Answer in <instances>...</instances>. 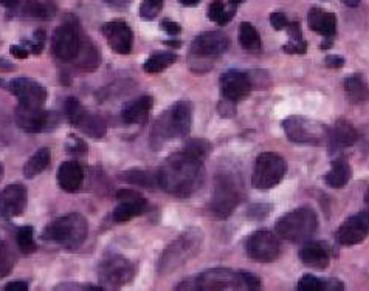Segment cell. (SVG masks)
<instances>
[{
  "mask_svg": "<svg viewBox=\"0 0 369 291\" xmlns=\"http://www.w3.org/2000/svg\"><path fill=\"white\" fill-rule=\"evenodd\" d=\"M345 93L352 104L369 101V84L361 75L349 76L345 79Z\"/></svg>",
  "mask_w": 369,
  "mask_h": 291,
  "instance_id": "cell-28",
  "label": "cell"
},
{
  "mask_svg": "<svg viewBox=\"0 0 369 291\" xmlns=\"http://www.w3.org/2000/svg\"><path fill=\"white\" fill-rule=\"evenodd\" d=\"M82 36L76 21H66L55 30L52 48L55 56L62 62H72L79 53Z\"/></svg>",
  "mask_w": 369,
  "mask_h": 291,
  "instance_id": "cell-12",
  "label": "cell"
},
{
  "mask_svg": "<svg viewBox=\"0 0 369 291\" xmlns=\"http://www.w3.org/2000/svg\"><path fill=\"white\" fill-rule=\"evenodd\" d=\"M10 53L15 57H17V59H27L30 51L25 47H22V45H11Z\"/></svg>",
  "mask_w": 369,
  "mask_h": 291,
  "instance_id": "cell-46",
  "label": "cell"
},
{
  "mask_svg": "<svg viewBox=\"0 0 369 291\" xmlns=\"http://www.w3.org/2000/svg\"><path fill=\"white\" fill-rule=\"evenodd\" d=\"M193 122V106L188 101H179L158 116L152 129L151 143L154 149H160L163 143L174 138L187 137Z\"/></svg>",
  "mask_w": 369,
  "mask_h": 291,
  "instance_id": "cell-2",
  "label": "cell"
},
{
  "mask_svg": "<svg viewBox=\"0 0 369 291\" xmlns=\"http://www.w3.org/2000/svg\"><path fill=\"white\" fill-rule=\"evenodd\" d=\"M359 141H360V146H361V151H363L366 155H369V124L365 126L363 129V133H359Z\"/></svg>",
  "mask_w": 369,
  "mask_h": 291,
  "instance_id": "cell-47",
  "label": "cell"
},
{
  "mask_svg": "<svg viewBox=\"0 0 369 291\" xmlns=\"http://www.w3.org/2000/svg\"><path fill=\"white\" fill-rule=\"evenodd\" d=\"M213 151V146L209 141L207 140H200V138H196V140H189L187 144L183 147V152L191 155V157H194L197 160H207L209 157V153Z\"/></svg>",
  "mask_w": 369,
  "mask_h": 291,
  "instance_id": "cell-37",
  "label": "cell"
},
{
  "mask_svg": "<svg viewBox=\"0 0 369 291\" xmlns=\"http://www.w3.org/2000/svg\"><path fill=\"white\" fill-rule=\"evenodd\" d=\"M238 41L240 47L245 50H259L261 48V36L250 22H243L239 25Z\"/></svg>",
  "mask_w": 369,
  "mask_h": 291,
  "instance_id": "cell-35",
  "label": "cell"
},
{
  "mask_svg": "<svg viewBox=\"0 0 369 291\" xmlns=\"http://www.w3.org/2000/svg\"><path fill=\"white\" fill-rule=\"evenodd\" d=\"M16 241H17V247L25 254H31L36 251V242H35V236H33V228L31 226H22L19 228L17 234H16Z\"/></svg>",
  "mask_w": 369,
  "mask_h": 291,
  "instance_id": "cell-38",
  "label": "cell"
},
{
  "mask_svg": "<svg viewBox=\"0 0 369 291\" xmlns=\"http://www.w3.org/2000/svg\"><path fill=\"white\" fill-rule=\"evenodd\" d=\"M369 236V212H359L340 225L337 231V241L345 247H352L365 241Z\"/></svg>",
  "mask_w": 369,
  "mask_h": 291,
  "instance_id": "cell-17",
  "label": "cell"
},
{
  "mask_svg": "<svg viewBox=\"0 0 369 291\" xmlns=\"http://www.w3.org/2000/svg\"><path fill=\"white\" fill-rule=\"evenodd\" d=\"M284 132L292 143L321 146L328 143L329 127L323 122L304 118V116H289L283 121Z\"/></svg>",
  "mask_w": 369,
  "mask_h": 291,
  "instance_id": "cell-8",
  "label": "cell"
},
{
  "mask_svg": "<svg viewBox=\"0 0 369 291\" xmlns=\"http://www.w3.org/2000/svg\"><path fill=\"white\" fill-rule=\"evenodd\" d=\"M287 35H289V44L284 45V51L289 55H306L308 51V42L304 41L301 25L298 22L287 24Z\"/></svg>",
  "mask_w": 369,
  "mask_h": 291,
  "instance_id": "cell-33",
  "label": "cell"
},
{
  "mask_svg": "<svg viewBox=\"0 0 369 291\" xmlns=\"http://www.w3.org/2000/svg\"><path fill=\"white\" fill-rule=\"evenodd\" d=\"M160 28L163 31H167L168 35L171 36H177V35H180V31H182V27L177 22H173V21H163L160 24Z\"/></svg>",
  "mask_w": 369,
  "mask_h": 291,
  "instance_id": "cell-45",
  "label": "cell"
},
{
  "mask_svg": "<svg viewBox=\"0 0 369 291\" xmlns=\"http://www.w3.org/2000/svg\"><path fill=\"white\" fill-rule=\"evenodd\" d=\"M281 242L270 231H256L247 238V256L254 262L270 263L281 256Z\"/></svg>",
  "mask_w": 369,
  "mask_h": 291,
  "instance_id": "cell-14",
  "label": "cell"
},
{
  "mask_svg": "<svg viewBox=\"0 0 369 291\" xmlns=\"http://www.w3.org/2000/svg\"><path fill=\"white\" fill-rule=\"evenodd\" d=\"M219 113L224 116V118H231V116L236 113V107H234L233 101H228L224 98V101H220L218 104Z\"/></svg>",
  "mask_w": 369,
  "mask_h": 291,
  "instance_id": "cell-44",
  "label": "cell"
},
{
  "mask_svg": "<svg viewBox=\"0 0 369 291\" xmlns=\"http://www.w3.org/2000/svg\"><path fill=\"white\" fill-rule=\"evenodd\" d=\"M326 183L334 187V189H341L348 185L349 180H351V166H349L348 161L345 158H339L332 161V167L326 173Z\"/></svg>",
  "mask_w": 369,
  "mask_h": 291,
  "instance_id": "cell-29",
  "label": "cell"
},
{
  "mask_svg": "<svg viewBox=\"0 0 369 291\" xmlns=\"http://www.w3.org/2000/svg\"><path fill=\"white\" fill-rule=\"evenodd\" d=\"M164 44H167V45H169V47H182V42H179V41H168V42H164Z\"/></svg>",
  "mask_w": 369,
  "mask_h": 291,
  "instance_id": "cell-54",
  "label": "cell"
},
{
  "mask_svg": "<svg viewBox=\"0 0 369 291\" xmlns=\"http://www.w3.org/2000/svg\"><path fill=\"white\" fill-rule=\"evenodd\" d=\"M236 11L238 6H233L230 3L225 5L224 0H213L208 10V17L211 22L224 27L228 22H231V19L236 15Z\"/></svg>",
  "mask_w": 369,
  "mask_h": 291,
  "instance_id": "cell-32",
  "label": "cell"
},
{
  "mask_svg": "<svg viewBox=\"0 0 369 291\" xmlns=\"http://www.w3.org/2000/svg\"><path fill=\"white\" fill-rule=\"evenodd\" d=\"M365 202H366V205L369 206V187H368V191H366V194H365Z\"/></svg>",
  "mask_w": 369,
  "mask_h": 291,
  "instance_id": "cell-57",
  "label": "cell"
},
{
  "mask_svg": "<svg viewBox=\"0 0 369 291\" xmlns=\"http://www.w3.org/2000/svg\"><path fill=\"white\" fill-rule=\"evenodd\" d=\"M76 66L82 70H87V72H93L95 68L100 66L101 56L100 51L95 47L92 41L88 39H82L81 41V48L79 53L76 56Z\"/></svg>",
  "mask_w": 369,
  "mask_h": 291,
  "instance_id": "cell-30",
  "label": "cell"
},
{
  "mask_svg": "<svg viewBox=\"0 0 369 291\" xmlns=\"http://www.w3.org/2000/svg\"><path fill=\"white\" fill-rule=\"evenodd\" d=\"M270 24L272 27L275 30H284L285 27H287V16L284 15V12H272L270 15Z\"/></svg>",
  "mask_w": 369,
  "mask_h": 291,
  "instance_id": "cell-43",
  "label": "cell"
},
{
  "mask_svg": "<svg viewBox=\"0 0 369 291\" xmlns=\"http://www.w3.org/2000/svg\"><path fill=\"white\" fill-rule=\"evenodd\" d=\"M135 276V267L123 256H109L100 265V281L103 288H120Z\"/></svg>",
  "mask_w": 369,
  "mask_h": 291,
  "instance_id": "cell-13",
  "label": "cell"
},
{
  "mask_svg": "<svg viewBox=\"0 0 369 291\" xmlns=\"http://www.w3.org/2000/svg\"><path fill=\"white\" fill-rule=\"evenodd\" d=\"M58 185L68 194L78 192L84 182V169L78 161H64L58 169Z\"/></svg>",
  "mask_w": 369,
  "mask_h": 291,
  "instance_id": "cell-23",
  "label": "cell"
},
{
  "mask_svg": "<svg viewBox=\"0 0 369 291\" xmlns=\"http://www.w3.org/2000/svg\"><path fill=\"white\" fill-rule=\"evenodd\" d=\"M179 288H188V290H240L245 288L244 281V271L243 273H236L233 270L227 268H213L208 270L205 273L196 276V279L183 282Z\"/></svg>",
  "mask_w": 369,
  "mask_h": 291,
  "instance_id": "cell-10",
  "label": "cell"
},
{
  "mask_svg": "<svg viewBox=\"0 0 369 291\" xmlns=\"http://www.w3.org/2000/svg\"><path fill=\"white\" fill-rule=\"evenodd\" d=\"M122 180L127 183L142 187H158V177L154 172L148 171H129L122 173Z\"/></svg>",
  "mask_w": 369,
  "mask_h": 291,
  "instance_id": "cell-36",
  "label": "cell"
},
{
  "mask_svg": "<svg viewBox=\"0 0 369 291\" xmlns=\"http://www.w3.org/2000/svg\"><path fill=\"white\" fill-rule=\"evenodd\" d=\"M177 61V55H174L173 51H155L152 53L146 62L143 64V70L146 73H160L164 68H168L169 66Z\"/></svg>",
  "mask_w": 369,
  "mask_h": 291,
  "instance_id": "cell-34",
  "label": "cell"
},
{
  "mask_svg": "<svg viewBox=\"0 0 369 291\" xmlns=\"http://www.w3.org/2000/svg\"><path fill=\"white\" fill-rule=\"evenodd\" d=\"M67 152L70 153H76V155H84L87 152V144L78 137H73L70 135L67 138V144H66Z\"/></svg>",
  "mask_w": 369,
  "mask_h": 291,
  "instance_id": "cell-42",
  "label": "cell"
},
{
  "mask_svg": "<svg viewBox=\"0 0 369 291\" xmlns=\"http://www.w3.org/2000/svg\"><path fill=\"white\" fill-rule=\"evenodd\" d=\"M0 3L6 6V8H16V6L21 3V0H0Z\"/></svg>",
  "mask_w": 369,
  "mask_h": 291,
  "instance_id": "cell-51",
  "label": "cell"
},
{
  "mask_svg": "<svg viewBox=\"0 0 369 291\" xmlns=\"http://www.w3.org/2000/svg\"><path fill=\"white\" fill-rule=\"evenodd\" d=\"M163 8V0H143L142 6H140V16L143 21H154V19L160 15Z\"/></svg>",
  "mask_w": 369,
  "mask_h": 291,
  "instance_id": "cell-39",
  "label": "cell"
},
{
  "mask_svg": "<svg viewBox=\"0 0 369 291\" xmlns=\"http://www.w3.org/2000/svg\"><path fill=\"white\" fill-rule=\"evenodd\" d=\"M359 131L355 129L351 122L346 120H339L335 124L329 129V151L335 153L343 149L351 147L355 143H359Z\"/></svg>",
  "mask_w": 369,
  "mask_h": 291,
  "instance_id": "cell-22",
  "label": "cell"
},
{
  "mask_svg": "<svg viewBox=\"0 0 369 291\" xmlns=\"http://www.w3.org/2000/svg\"><path fill=\"white\" fill-rule=\"evenodd\" d=\"M240 197H243V186L239 183V178L231 172H220L214 180L209 209L216 218L225 220L238 208Z\"/></svg>",
  "mask_w": 369,
  "mask_h": 291,
  "instance_id": "cell-5",
  "label": "cell"
},
{
  "mask_svg": "<svg viewBox=\"0 0 369 291\" xmlns=\"http://www.w3.org/2000/svg\"><path fill=\"white\" fill-rule=\"evenodd\" d=\"M111 6H115V8H124V6L129 5L132 0H106Z\"/></svg>",
  "mask_w": 369,
  "mask_h": 291,
  "instance_id": "cell-50",
  "label": "cell"
},
{
  "mask_svg": "<svg viewBox=\"0 0 369 291\" xmlns=\"http://www.w3.org/2000/svg\"><path fill=\"white\" fill-rule=\"evenodd\" d=\"M220 93L228 101H240L247 98L252 92V81L247 73L230 70L220 76L219 79Z\"/></svg>",
  "mask_w": 369,
  "mask_h": 291,
  "instance_id": "cell-19",
  "label": "cell"
},
{
  "mask_svg": "<svg viewBox=\"0 0 369 291\" xmlns=\"http://www.w3.org/2000/svg\"><path fill=\"white\" fill-rule=\"evenodd\" d=\"M287 172L285 160L275 152H263L254 161L252 183L259 191H267L283 182Z\"/></svg>",
  "mask_w": 369,
  "mask_h": 291,
  "instance_id": "cell-9",
  "label": "cell"
},
{
  "mask_svg": "<svg viewBox=\"0 0 369 291\" xmlns=\"http://www.w3.org/2000/svg\"><path fill=\"white\" fill-rule=\"evenodd\" d=\"M87 237V220L81 214H67L50 223L44 238L66 250H78Z\"/></svg>",
  "mask_w": 369,
  "mask_h": 291,
  "instance_id": "cell-3",
  "label": "cell"
},
{
  "mask_svg": "<svg viewBox=\"0 0 369 291\" xmlns=\"http://www.w3.org/2000/svg\"><path fill=\"white\" fill-rule=\"evenodd\" d=\"M318 225H320V222H318L316 212L312 208H308V206H303V208H296L284 214L276 222L275 228L278 236L284 238V241L301 243L308 242L315 234Z\"/></svg>",
  "mask_w": 369,
  "mask_h": 291,
  "instance_id": "cell-4",
  "label": "cell"
},
{
  "mask_svg": "<svg viewBox=\"0 0 369 291\" xmlns=\"http://www.w3.org/2000/svg\"><path fill=\"white\" fill-rule=\"evenodd\" d=\"M326 64L329 67H332V68H340L343 64H345V59H343L341 56H335V55H329L326 57Z\"/></svg>",
  "mask_w": 369,
  "mask_h": 291,
  "instance_id": "cell-48",
  "label": "cell"
},
{
  "mask_svg": "<svg viewBox=\"0 0 369 291\" xmlns=\"http://www.w3.org/2000/svg\"><path fill=\"white\" fill-rule=\"evenodd\" d=\"M230 47V39L222 31H207L194 39L189 50L191 70L202 67L211 68V64L219 59Z\"/></svg>",
  "mask_w": 369,
  "mask_h": 291,
  "instance_id": "cell-6",
  "label": "cell"
},
{
  "mask_svg": "<svg viewBox=\"0 0 369 291\" xmlns=\"http://www.w3.org/2000/svg\"><path fill=\"white\" fill-rule=\"evenodd\" d=\"M16 122L23 132L39 133L53 131L58 124V116L53 112H47L42 109H31L17 106L16 109Z\"/></svg>",
  "mask_w": 369,
  "mask_h": 291,
  "instance_id": "cell-15",
  "label": "cell"
},
{
  "mask_svg": "<svg viewBox=\"0 0 369 291\" xmlns=\"http://www.w3.org/2000/svg\"><path fill=\"white\" fill-rule=\"evenodd\" d=\"M158 187L176 197H191L203 180L202 161L183 151L173 153L163 161L157 172Z\"/></svg>",
  "mask_w": 369,
  "mask_h": 291,
  "instance_id": "cell-1",
  "label": "cell"
},
{
  "mask_svg": "<svg viewBox=\"0 0 369 291\" xmlns=\"http://www.w3.org/2000/svg\"><path fill=\"white\" fill-rule=\"evenodd\" d=\"M179 2L184 6H196L197 3L200 2V0H179Z\"/></svg>",
  "mask_w": 369,
  "mask_h": 291,
  "instance_id": "cell-53",
  "label": "cell"
},
{
  "mask_svg": "<svg viewBox=\"0 0 369 291\" xmlns=\"http://www.w3.org/2000/svg\"><path fill=\"white\" fill-rule=\"evenodd\" d=\"M6 291H27L28 283L27 282H10L5 285Z\"/></svg>",
  "mask_w": 369,
  "mask_h": 291,
  "instance_id": "cell-49",
  "label": "cell"
},
{
  "mask_svg": "<svg viewBox=\"0 0 369 291\" xmlns=\"http://www.w3.org/2000/svg\"><path fill=\"white\" fill-rule=\"evenodd\" d=\"M117 198L120 203L115 211H113V220L118 223L127 222V220L143 214L148 209V200L135 191L120 189L117 192Z\"/></svg>",
  "mask_w": 369,
  "mask_h": 291,
  "instance_id": "cell-18",
  "label": "cell"
},
{
  "mask_svg": "<svg viewBox=\"0 0 369 291\" xmlns=\"http://www.w3.org/2000/svg\"><path fill=\"white\" fill-rule=\"evenodd\" d=\"M329 288V282H323L312 274H304L298 282V290L301 291H321Z\"/></svg>",
  "mask_w": 369,
  "mask_h": 291,
  "instance_id": "cell-40",
  "label": "cell"
},
{
  "mask_svg": "<svg viewBox=\"0 0 369 291\" xmlns=\"http://www.w3.org/2000/svg\"><path fill=\"white\" fill-rule=\"evenodd\" d=\"M244 2H245V0H230V2H228V3L233 5V6H239L240 3H244Z\"/></svg>",
  "mask_w": 369,
  "mask_h": 291,
  "instance_id": "cell-55",
  "label": "cell"
},
{
  "mask_svg": "<svg viewBox=\"0 0 369 291\" xmlns=\"http://www.w3.org/2000/svg\"><path fill=\"white\" fill-rule=\"evenodd\" d=\"M3 173H5V169H3V165L0 163V180L3 178Z\"/></svg>",
  "mask_w": 369,
  "mask_h": 291,
  "instance_id": "cell-56",
  "label": "cell"
},
{
  "mask_svg": "<svg viewBox=\"0 0 369 291\" xmlns=\"http://www.w3.org/2000/svg\"><path fill=\"white\" fill-rule=\"evenodd\" d=\"M56 3L53 0H27L22 15L33 21H52L56 16Z\"/></svg>",
  "mask_w": 369,
  "mask_h": 291,
  "instance_id": "cell-27",
  "label": "cell"
},
{
  "mask_svg": "<svg viewBox=\"0 0 369 291\" xmlns=\"http://www.w3.org/2000/svg\"><path fill=\"white\" fill-rule=\"evenodd\" d=\"M11 93L19 100V106L42 109L47 101V88L28 77H17L10 84Z\"/></svg>",
  "mask_w": 369,
  "mask_h": 291,
  "instance_id": "cell-16",
  "label": "cell"
},
{
  "mask_svg": "<svg viewBox=\"0 0 369 291\" xmlns=\"http://www.w3.org/2000/svg\"><path fill=\"white\" fill-rule=\"evenodd\" d=\"M64 112H66L70 124L75 126L78 131L86 133L91 138H103L107 132V126L104 120L98 115L88 113L81 102L76 98H68L64 104Z\"/></svg>",
  "mask_w": 369,
  "mask_h": 291,
  "instance_id": "cell-11",
  "label": "cell"
},
{
  "mask_svg": "<svg viewBox=\"0 0 369 291\" xmlns=\"http://www.w3.org/2000/svg\"><path fill=\"white\" fill-rule=\"evenodd\" d=\"M27 187L22 185H10L0 192V217H17L27 208Z\"/></svg>",
  "mask_w": 369,
  "mask_h": 291,
  "instance_id": "cell-20",
  "label": "cell"
},
{
  "mask_svg": "<svg viewBox=\"0 0 369 291\" xmlns=\"http://www.w3.org/2000/svg\"><path fill=\"white\" fill-rule=\"evenodd\" d=\"M109 47L120 55H129L133 45V33L124 22H107L101 27Z\"/></svg>",
  "mask_w": 369,
  "mask_h": 291,
  "instance_id": "cell-21",
  "label": "cell"
},
{
  "mask_svg": "<svg viewBox=\"0 0 369 291\" xmlns=\"http://www.w3.org/2000/svg\"><path fill=\"white\" fill-rule=\"evenodd\" d=\"M308 25L315 33L326 37H332L337 30V17L334 12H326L320 8H312L308 15Z\"/></svg>",
  "mask_w": 369,
  "mask_h": 291,
  "instance_id": "cell-26",
  "label": "cell"
},
{
  "mask_svg": "<svg viewBox=\"0 0 369 291\" xmlns=\"http://www.w3.org/2000/svg\"><path fill=\"white\" fill-rule=\"evenodd\" d=\"M341 2L349 6V8H355V6L360 5V0H341Z\"/></svg>",
  "mask_w": 369,
  "mask_h": 291,
  "instance_id": "cell-52",
  "label": "cell"
},
{
  "mask_svg": "<svg viewBox=\"0 0 369 291\" xmlns=\"http://www.w3.org/2000/svg\"><path fill=\"white\" fill-rule=\"evenodd\" d=\"M203 241V234L200 229L191 228L187 232L174 241L169 247L164 250L160 259V273L167 274L179 267L193 257L199 251Z\"/></svg>",
  "mask_w": 369,
  "mask_h": 291,
  "instance_id": "cell-7",
  "label": "cell"
},
{
  "mask_svg": "<svg viewBox=\"0 0 369 291\" xmlns=\"http://www.w3.org/2000/svg\"><path fill=\"white\" fill-rule=\"evenodd\" d=\"M15 268V257H12L10 248L0 243V279L8 276Z\"/></svg>",
  "mask_w": 369,
  "mask_h": 291,
  "instance_id": "cell-41",
  "label": "cell"
},
{
  "mask_svg": "<svg viewBox=\"0 0 369 291\" xmlns=\"http://www.w3.org/2000/svg\"><path fill=\"white\" fill-rule=\"evenodd\" d=\"M154 107L152 96H142L135 101L127 102L122 110V120L126 124H143L148 121L151 110Z\"/></svg>",
  "mask_w": 369,
  "mask_h": 291,
  "instance_id": "cell-24",
  "label": "cell"
},
{
  "mask_svg": "<svg viewBox=\"0 0 369 291\" xmlns=\"http://www.w3.org/2000/svg\"><path fill=\"white\" fill-rule=\"evenodd\" d=\"M50 160H52L50 149L47 147L39 149V151L27 161V165L23 166L25 178H35L36 176H39V173H42L50 166Z\"/></svg>",
  "mask_w": 369,
  "mask_h": 291,
  "instance_id": "cell-31",
  "label": "cell"
},
{
  "mask_svg": "<svg viewBox=\"0 0 369 291\" xmlns=\"http://www.w3.org/2000/svg\"><path fill=\"white\" fill-rule=\"evenodd\" d=\"M300 259L304 265L315 270H326L329 267V251L320 242L308 241L300 251Z\"/></svg>",
  "mask_w": 369,
  "mask_h": 291,
  "instance_id": "cell-25",
  "label": "cell"
}]
</instances>
